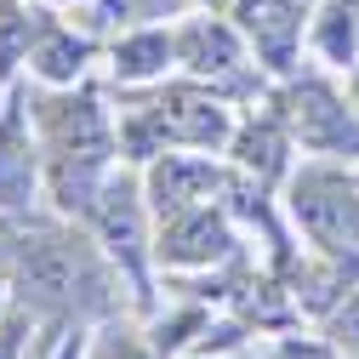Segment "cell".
<instances>
[{"mask_svg":"<svg viewBox=\"0 0 359 359\" xmlns=\"http://www.w3.org/2000/svg\"><path fill=\"white\" fill-rule=\"evenodd\" d=\"M234 154H240V165L257 177V183L280 177L285 171V137H280V126H245L240 137H234Z\"/></svg>","mask_w":359,"mask_h":359,"instance_id":"5bb4252c","label":"cell"},{"mask_svg":"<svg viewBox=\"0 0 359 359\" xmlns=\"http://www.w3.org/2000/svg\"><path fill=\"white\" fill-rule=\"evenodd\" d=\"M313 46H320L325 63H337V69L359 63V0H325L320 23H313Z\"/></svg>","mask_w":359,"mask_h":359,"instance_id":"8fae6325","label":"cell"},{"mask_svg":"<svg viewBox=\"0 0 359 359\" xmlns=\"http://www.w3.org/2000/svg\"><path fill=\"white\" fill-rule=\"evenodd\" d=\"M23 114H29V103H12L0 114V205L6 211L29 205V189H34V149H29Z\"/></svg>","mask_w":359,"mask_h":359,"instance_id":"30bf717a","label":"cell"},{"mask_svg":"<svg viewBox=\"0 0 359 359\" xmlns=\"http://www.w3.org/2000/svg\"><path fill=\"white\" fill-rule=\"evenodd\" d=\"M165 57H177L171 34H160V29L131 34V40H120V46H114V74H120V80H149V74L165 69Z\"/></svg>","mask_w":359,"mask_h":359,"instance_id":"4fadbf2b","label":"cell"},{"mask_svg":"<svg viewBox=\"0 0 359 359\" xmlns=\"http://www.w3.org/2000/svg\"><path fill=\"white\" fill-rule=\"evenodd\" d=\"M23 337H29V308H6L0 313V359H18L23 353Z\"/></svg>","mask_w":359,"mask_h":359,"instance_id":"2e32d148","label":"cell"},{"mask_svg":"<svg viewBox=\"0 0 359 359\" xmlns=\"http://www.w3.org/2000/svg\"><path fill=\"white\" fill-rule=\"evenodd\" d=\"M0 313H6V280H0Z\"/></svg>","mask_w":359,"mask_h":359,"instance_id":"ffe728a7","label":"cell"},{"mask_svg":"<svg viewBox=\"0 0 359 359\" xmlns=\"http://www.w3.org/2000/svg\"><path fill=\"white\" fill-rule=\"evenodd\" d=\"M240 183L229 171H217L211 160H194V154H165L154 160L149 171V200L160 217H177V211H194V205H211V194H234Z\"/></svg>","mask_w":359,"mask_h":359,"instance_id":"5b68a950","label":"cell"},{"mask_svg":"<svg viewBox=\"0 0 359 359\" xmlns=\"http://www.w3.org/2000/svg\"><path fill=\"white\" fill-rule=\"evenodd\" d=\"M97 359H160V353H149V348H137L131 337H120V331H109V342L97 348Z\"/></svg>","mask_w":359,"mask_h":359,"instance_id":"e0dca14e","label":"cell"},{"mask_svg":"<svg viewBox=\"0 0 359 359\" xmlns=\"http://www.w3.org/2000/svg\"><path fill=\"white\" fill-rule=\"evenodd\" d=\"M18 285L40 308H74V313L109 308V274H103V262L92 257V245L74 240V234L29 240L18 251Z\"/></svg>","mask_w":359,"mask_h":359,"instance_id":"6da1fadb","label":"cell"},{"mask_svg":"<svg viewBox=\"0 0 359 359\" xmlns=\"http://www.w3.org/2000/svg\"><path fill=\"white\" fill-rule=\"evenodd\" d=\"M86 52H92V46H86V40H74V34H63V29H40V40H34V46H29V63H34V74L40 80H52V86H69L80 69H86Z\"/></svg>","mask_w":359,"mask_h":359,"instance_id":"7c38bea8","label":"cell"},{"mask_svg":"<svg viewBox=\"0 0 359 359\" xmlns=\"http://www.w3.org/2000/svg\"><path fill=\"white\" fill-rule=\"evenodd\" d=\"M92 217H97L103 245L131 274V285H143V200H137V189L131 183H103L97 200H92Z\"/></svg>","mask_w":359,"mask_h":359,"instance_id":"ba28073f","label":"cell"},{"mask_svg":"<svg viewBox=\"0 0 359 359\" xmlns=\"http://www.w3.org/2000/svg\"><path fill=\"white\" fill-rule=\"evenodd\" d=\"M160 262L171 268H205V262H222V257H234V229L222 222V211L211 205H194V211H177L165 217V229H160Z\"/></svg>","mask_w":359,"mask_h":359,"instance_id":"8992f818","label":"cell"},{"mask_svg":"<svg viewBox=\"0 0 359 359\" xmlns=\"http://www.w3.org/2000/svg\"><path fill=\"white\" fill-rule=\"evenodd\" d=\"M177 63H189L194 74H234L245 63L240 52V29L217 23V18H194L189 29H177Z\"/></svg>","mask_w":359,"mask_h":359,"instance_id":"9c48e42d","label":"cell"},{"mask_svg":"<svg viewBox=\"0 0 359 359\" xmlns=\"http://www.w3.org/2000/svg\"><path fill=\"white\" fill-rule=\"evenodd\" d=\"M353 92H359V80H353Z\"/></svg>","mask_w":359,"mask_h":359,"instance_id":"44dd1931","label":"cell"},{"mask_svg":"<svg viewBox=\"0 0 359 359\" xmlns=\"http://www.w3.org/2000/svg\"><path fill=\"white\" fill-rule=\"evenodd\" d=\"M325 342H331V353L359 359V285L342 291V302L325 313Z\"/></svg>","mask_w":359,"mask_h":359,"instance_id":"9a60e30c","label":"cell"},{"mask_svg":"<svg viewBox=\"0 0 359 359\" xmlns=\"http://www.w3.org/2000/svg\"><path fill=\"white\" fill-rule=\"evenodd\" d=\"M131 154H149L154 143H183V149H222L234 143V120L217 97L194 92V86H177V92L154 97L126 131Z\"/></svg>","mask_w":359,"mask_h":359,"instance_id":"7a4b0ae2","label":"cell"},{"mask_svg":"<svg viewBox=\"0 0 359 359\" xmlns=\"http://www.w3.org/2000/svg\"><path fill=\"white\" fill-rule=\"evenodd\" d=\"M234 12H240V34L257 46V57L274 74H291L297 40H302V6L297 0H240Z\"/></svg>","mask_w":359,"mask_h":359,"instance_id":"52a82bcc","label":"cell"},{"mask_svg":"<svg viewBox=\"0 0 359 359\" xmlns=\"http://www.w3.org/2000/svg\"><path fill=\"white\" fill-rule=\"evenodd\" d=\"M285 359H331V353H313V348H291Z\"/></svg>","mask_w":359,"mask_h":359,"instance_id":"ac0fdd59","label":"cell"},{"mask_svg":"<svg viewBox=\"0 0 359 359\" xmlns=\"http://www.w3.org/2000/svg\"><path fill=\"white\" fill-rule=\"evenodd\" d=\"M285 131L308 154H331V160H359V114L331 92L325 80H291L280 97Z\"/></svg>","mask_w":359,"mask_h":359,"instance_id":"3957f363","label":"cell"},{"mask_svg":"<svg viewBox=\"0 0 359 359\" xmlns=\"http://www.w3.org/2000/svg\"><path fill=\"white\" fill-rule=\"evenodd\" d=\"M291 217L302 222V234L313 245H325L331 257L359 251V189L342 183V177H297L291 183Z\"/></svg>","mask_w":359,"mask_h":359,"instance_id":"277c9868","label":"cell"},{"mask_svg":"<svg viewBox=\"0 0 359 359\" xmlns=\"http://www.w3.org/2000/svg\"><path fill=\"white\" fill-rule=\"evenodd\" d=\"M57 359H80V337H74V342H69V348H63Z\"/></svg>","mask_w":359,"mask_h":359,"instance_id":"d6986e66","label":"cell"}]
</instances>
